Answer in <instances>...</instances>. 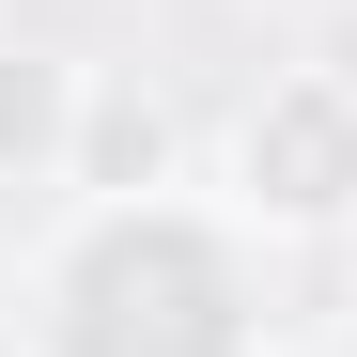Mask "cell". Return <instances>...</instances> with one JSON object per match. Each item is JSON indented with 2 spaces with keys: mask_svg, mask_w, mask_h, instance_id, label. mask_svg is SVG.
Segmentation results:
<instances>
[{
  "mask_svg": "<svg viewBox=\"0 0 357 357\" xmlns=\"http://www.w3.org/2000/svg\"><path fill=\"white\" fill-rule=\"evenodd\" d=\"M0 357H280V233L233 218L218 171L78 187L16 249Z\"/></svg>",
  "mask_w": 357,
  "mask_h": 357,
  "instance_id": "6da1fadb",
  "label": "cell"
},
{
  "mask_svg": "<svg viewBox=\"0 0 357 357\" xmlns=\"http://www.w3.org/2000/svg\"><path fill=\"white\" fill-rule=\"evenodd\" d=\"M202 171H218L233 218L280 233V249H342L357 233V63H264L218 109Z\"/></svg>",
  "mask_w": 357,
  "mask_h": 357,
  "instance_id": "7a4b0ae2",
  "label": "cell"
},
{
  "mask_svg": "<svg viewBox=\"0 0 357 357\" xmlns=\"http://www.w3.org/2000/svg\"><path fill=\"white\" fill-rule=\"evenodd\" d=\"M93 109H109V63H78L63 31H0V187L16 202H78Z\"/></svg>",
  "mask_w": 357,
  "mask_h": 357,
  "instance_id": "3957f363",
  "label": "cell"
},
{
  "mask_svg": "<svg viewBox=\"0 0 357 357\" xmlns=\"http://www.w3.org/2000/svg\"><path fill=\"white\" fill-rule=\"evenodd\" d=\"M280 16H326V0H280Z\"/></svg>",
  "mask_w": 357,
  "mask_h": 357,
  "instance_id": "277c9868",
  "label": "cell"
},
{
  "mask_svg": "<svg viewBox=\"0 0 357 357\" xmlns=\"http://www.w3.org/2000/svg\"><path fill=\"white\" fill-rule=\"evenodd\" d=\"M0 31H16V0H0Z\"/></svg>",
  "mask_w": 357,
  "mask_h": 357,
  "instance_id": "5b68a950",
  "label": "cell"
}]
</instances>
